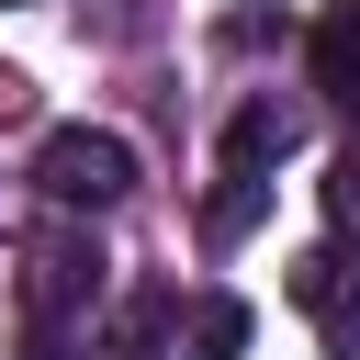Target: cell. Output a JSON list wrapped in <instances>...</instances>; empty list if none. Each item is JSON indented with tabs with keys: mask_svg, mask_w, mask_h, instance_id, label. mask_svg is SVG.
Masks as SVG:
<instances>
[{
	"mask_svg": "<svg viewBox=\"0 0 360 360\" xmlns=\"http://www.w3.org/2000/svg\"><path fill=\"white\" fill-rule=\"evenodd\" d=\"M34 191H45L56 214H112V202L135 191V146H124L112 124H56V135L34 146Z\"/></svg>",
	"mask_w": 360,
	"mask_h": 360,
	"instance_id": "cell-1",
	"label": "cell"
},
{
	"mask_svg": "<svg viewBox=\"0 0 360 360\" xmlns=\"http://www.w3.org/2000/svg\"><path fill=\"white\" fill-rule=\"evenodd\" d=\"M90 304H101V236H90V225H45V236L22 248V315H34L45 338H68Z\"/></svg>",
	"mask_w": 360,
	"mask_h": 360,
	"instance_id": "cell-2",
	"label": "cell"
},
{
	"mask_svg": "<svg viewBox=\"0 0 360 360\" xmlns=\"http://www.w3.org/2000/svg\"><path fill=\"white\" fill-rule=\"evenodd\" d=\"M292 304L326 326V349H360V259L349 248H304L292 259Z\"/></svg>",
	"mask_w": 360,
	"mask_h": 360,
	"instance_id": "cell-3",
	"label": "cell"
},
{
	"mask_svg": "<svg viewBox=\"0 0 360 360\" xmlns=\"http://www.w3.org/2000/svg\"><path fill=\"white\" fill-rule=\"evenodd\" d=\"M292 146H304V101H270V90H259V101H236V124H225V169H236V180L281 169Z\"/></svg>",
	"mask_w": 360,
	"mask_h": 360,
	"instance_id": "cell-4",
	"label": "cell"
},
{
	"mask_svg": "<svg viewBox=\"0 0 360 360\" xmlns=\"http://www.w3.org/2000/svg\"><path fill=\"white\" fill-rule=\"evenodd\" d=\"M315 90L360 101V0H326L315 11Z\"/></svg>",
	"mask_w": 360,
	"mask_h": 360,
	"instance_id": "cell-5",
	"label": "cell"
},
{
	"mask_svg": "<svg viewBox=\"0 0 360 360\" xmlns=\"http://www.w3.org/2000/svg\"><path fill=\"white\" fill-rule=\"evenodd\" d=\"M259 214H270V180H236V169H225V191L202 202V248H236Z\"/></svg>",
	"mask_w": 360,
	"mask_h": 360,
	"instance_id": "cell-6",
	"label": "cell"
},
{
	"mask_svg": "<svg viewBox=\"0 0 360 360\" xmlns=\"http://www.w3.org/2000/svg\"><path fill=\"white\" fill-rule=\"evenodd\" d=\"M236 349H248V304L236 292H202L191 304V360H236Z\"/></svg>",
	"mask_w": 360,
	"mask_h": 360,
	"instance_id": "cell-7",
	"label": "cell"
},
{
	"mask_svg": "<svg viewBox=\"0 0 360 360\" xmlns=\"http://www.w3.org/2000/svg\"><path fill=\"white\" fill-rule=\"evenodd\" d=\"M79 22H90L101 45H135V34L158 22V0H79Z\"/></svg>",
	"mask_w": 360,
	"mask_h": 360,
	"instance_id": "cell-8",
	"label": "cell"
},
{
	"mask_svg": "<svg viewBox=\"0 0 360 360\" xmlns=\"http://www.w3.org/2000/svg\"><path fill=\"white\" fill-rule=\"evenodd\" d=\"M326 202H338V225H360V135H349V158H338V180H326Z\"/></svg>",
	"mask_w": 360,
	"mask_h": 360,
	"instance_id": "cell-9",
	"label": "cell"
},
{
	"mask_svg": "<svg viewBox=\"0 0 360 360\" xmlns=\"http://www.w3.org/2000/svg\"><path fill=\"white\" fill-rule=\"evenodd\" d=\"M225 45H236V56H248V45H281V11H236V22H225Z\"/></svg>",
	"mask_w": 360,
	"mask_h": 360,
	"instance_id": "cell-10",
	"label": "cell"
},
{
	"mask_svg": "<svg viewBox=\"0 0 360 360\" xmlns=\"http://www.w3.org/2000/svg\"><path fill=\"white\" fill-rule=\"evenodd\" d=\"M112 360H158V349H112Z\"/></svg>",
	"mask_w": 360,
	"mask_h": 360,
	"instance_id": "cell-11",
	"label": "cell"
}]
</instances>
